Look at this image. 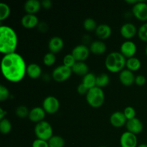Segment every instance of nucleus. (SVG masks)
Wrapping results in <instances>:
<instances>
[{
    "mask_svg": "<svg viewBox=\"0 0 147 147\" xmlns=\"http://www.w3.org/2000/svg\"><path fill=\"white\" fill-rule=\"evenodd\" d=\"M137 147H147L146 144H142L139 145Z\"/></svg>",
    "mask_w": 147,
    "mask_h": 147,
    "instance_id": "44",
    "label": "nucleus"
},
{
    "mask_svg": "<svg viewBox=\"0 0 147 147\" xmlns=\"http://www.w3.org/2000/svg\"><path fill=\"white\" fill-rule=\"evenodd\" d=\"M141 66H142V63L137 57H132L126 60V67H127L128 70H131V71H137L140 69Z\"/></svg>",
    "mask_w": 147,
    "mask_h": 147,
    "instance_id": "24",
    "label": "nucleus"
},
{
    "mask_svg": "<svg viewBox=\"0 0 147 147\" xmlns=\"http://www.w3.org/2000/svg\"><path fill=\"white\" fill-rule=\"evenodd\" d=\"M9 97V91L8 88L3 85L0 86V100L4 101L8 99Z\"/></svg>",
    "mask_w": 147,
    "mask_h": 147,
    "instance_id": "36",
    "label": "nucleus"
},
{
    "mask_svg": "<svg viewBox=\"0 0 147 147\" xmlns=\"http://www.w3.org/2000/svg\"><path fill=\"white\" fill-rule=\"evenodd\" d=\"M26 63L22 56L17 53L5 55L1 63L3 76L11 83L21 81L27 74Z\"/></svg>",
    "mask_w": 147,
    "mask_h": 147,
    "instance_id": "1",
    "label": "nucleus"
},
{
    "mask_svg": "<svg viewBox=\"0 0 147 147\" xmlns=\"http://www.w3.org/2000/svg\"><path fill=\"white\" fill-rule=\"evenodd\" d=\"M132 13L137 20L140 21L147 20V4L144 1H139V2L132 7Z\"/></svg>",
    "mask_w": 147,
    "mask_h": 147,
    "instance_id": "8",
    "label": "nucleus"
},
{
    "mask_svg": "<svg viewBox=\"0 0 147 147\" xmlns=\"http://www.w3.org/2000/svg\"><path fill=\"white\" fill-rule=\"evenodd\" d=\"M90 51L95 55H102L106 53V45L101 40H95L90 45Z\"/></svg>",
    "mask_w": 147,
    "mask_h": 147,
    "instance_id": "21",
    "label": "nucleus"
},
{
    "mask_svg": "<svg viewBox=\"0 0 147 147\" xmlns=\"http://www.w3.org/2000/svg\"><path fill=\"white\" fill-rule=\"evenodd\" d=\"M30 111L28 108L25 106H20L16 108L15 109V114L17 117L24 119V118L28 117Z\"/></svg>",
    "mask_w": 147,
    "mask_h": 147,
    "instance_id": "31",
    "label": "nucleus"
},
{
    "mask_svg": "<svg viewBox=\"0 0 147 147\" xmlns=\"http://www.w3.org/2000/svg\"><path fill=\"white\" fill-rule=\"evenodd\" d=\"M97 23L93 18H87L83 22V27L87 31H93L97 28Z\"/></svg>",
    "mask_w": 147,
    "mask_h": 147,
    "instance_id": "30",
    "label": "nucleus"
},
{
    "mask_svg": "<svg viewBox=\"0 0 147 147\" xmlns=\"http://www.w3.org/2000/svg\"><path fill=\"white\" fill-rule=\"evenodd\" d=\"M135 78L133 72L128 69H123L119 73V80L125 86H131L135 83Z\"/></svg>",
    "mask_w": 147,
    "mask_h": 147,
    "instance_id": "17",
    "label": "nucleus"
},
{
    "mask_svg": "<svg viewBox=\"0 0 147 147\" xmlns=\"http://www.w3.org/2000/svg\"><path fill=\"white\" fill-rule=\"evenodd\" d=\"M127 119L125 117L123 112L116 111L110 116L111 124L115 128H121L126 125Z\"/></svg>",
    "mask_w": 147,
    "mask_h": 147,
    "instance_id": "14",
    "label": "nucleus"
},
{
    "mask_svg": "<svg viewBox=\"0 0 147 147\" xmlns=\"http://www.w3.org/2000/svg\"><path fill=\"white\" fill-rule=\"evenodd\" d=\"M90 49L85 45H78L72 50L71 54L76 61L84 62L90 55Z\"/></svg>",
    "mask_w": 147,
    "mask_h": 147,
    "instance_id": "9",
    "label": "nucleus"
},
{
    "mask_svg": "<svg viewBox=\"0 0 147 147\" xmlns=\"http://www.w3.org/2000/svg\"><path fill=\"white\" fill-rule=\"evenodd\" d=\"M99 147H107V146H99Z\"/></svg>",
    "mask_w": 147,
    "mask_h": 147,
    "instance_id": "46",
    "label": "nucleus"
},
{
    "mask_svg": "<svg viewBox=\"0 0 147 147\" xmlns=\"http://www.w3.org/2000/svg\"><path fill=\"white\" fill-rule=\"evenodd\" d=\"M126 58L120 52H111L105 60L106 69L111 73H120L126 66Z\"/></svg>",
    "mask_w": 147,
    "mask_h": 147,
    "instance_id": "3",
    "label": "nucleus"
},
{
    "mask_svg": "<svg viewBox=\"0 0 147 147\" xmlns=\"http://www.w3.org/2000/svg\"><path fill=\"white\" fill-rule=\"evenodd\" d=\"M120 32L122 37L126 39H131L134 37L138 32L137 28L132 23H125L121 27Z\"/></svg>",
    "mask_w": 147,
    "mask_h": 147,
    "instance_id": "16",
    "label": "nucleus"
},
{
    "mask_svg": "<svg viewBox=\"0 0 147 147\" xmlns=\"http://www.w3.org/2000/svg\"><path fill=\"white\" fill-rule=\"evenodd\" d=\"M146 79L145 76H142V75H139V76H136L135 78V83L139 86H142L146 83Z\"/></svg>",
    "mask_w": 147,
    "mask_h": 147,
    "instance_id": "38",
    "label": "nucleus"
},
{
    "mask_svg": "<svg viewBox=\"0 0 147 147\" xmlns=\"http://www.w3.org/2000/svg\"><path fill=\"white\" fill-rule=\"evenodd\" d=\"M47 142L49 147H64L65 144L64 139L60 136H53Z\"/></svg>",
    "mask_w": 147,
    "mask_h": 147,
    "instance_id": "27",
    "label": "nucleus"
},
{
    "mask_svg": "<svg viewBox=\"0 0 147 147\" xmlns=\"http://www.w3.org/2000/svg\"><path fill=\"white\" fill-rule=\"evenodd\" d=\"M126 2L128 3V4H131L134 6L136 3L139 2V1L138 0H126Z\"/></svg>",
    "mask_w": 147,
    "mask_h": 147,
    "instance_id": "43",
    "label": "nucleus"
},
{
    "mask_svg": "<svg viewBox=\"0 0 147 147\" xmlns=\"http://www.w3.org/2000/svg\"><path fill=\"white\" fill-rule=\"evenodd\" d=\"M76 62L77 61H76V60L72 54H67L63 57V65L66 67H70V68H72L73 67V65L76 64Z\"/></svg>",
    "mask_w": 147,
    "mask_h": 147,
    "instance_id": "33",
    "label": "nucleus"
},
{
    "mask_svg": "<svg viewBox=\"0 0 147 147\" xmlns=\"http://www.w3.org/2000/svg\"><path fill=\"white\" fill-rule=\"evenodd\" d=\"M110 83V77L106 73H101L96 76V87L100 88L106 87Z\"/></svg>",
    "mask_w": 147,
    "mask_h": 147,
    "instance_id": "26",
    "label": "nucleus"
},
{
    "mask_svg": "<svg viewBox=\"0 0 147 147\" xmlns=\"http://www.w3.org/2000/svg\"><path fill=\"white\" fill-rule=\"evenodd\" d=\"M72 71L75 74L80 76H85L88 73V66L85 62L77 61L72 67Z\"/></svg>",
    "mask_w": 147,
    "mask_h": 147,
    "instance_id": "23",
    "label": "nucleus"
},
{
    "mask_svg": "<svg viewBox=\"0 0 147 147\" xmlns=\"http://www.w3.org/2000/svg\"><path fill=\"white\" fill-rule=\"evenodd\" d=\"M32 147H49L47 141L42 140L40 139H36L33 141L32 144Z\"/></svg>",
    "mask_w": 147,
    "mask_h": 147,
    "instance_id": "37",
    "label": "nucleus"
},
{
    "mask_svg": "<svg viewBox=\"0 0 147 147\" xmlns=\"http://www.w3.org/2000/svg\"><path fill=\"white\" fill-rule=\"evenodd\" d=\"M46 112L43 109L42 107H34L32 108L30 111L28 118L32 122L34 123H39V122L44 121L45 117Z\"/></svg>",
    "mask_w": 147,
    "mask_h": 147,
    "instance_id": "13",
    "label": "nucleus"
},
{
    "mask_svg": "<svg viewBox=\"0 0 147 147\" xmlns=\"http://www.w3.org/2000/svg\"><path fill=\"white\" fill-rule=\"evenodd\" d=\"M7 112L6 111H4L2 108H1V109H0V120H2V119H5L4 116L7 115Z\"/></svg>",
    "mask_w": 147,
    "mask_h": 147,
    "instance_id": "42",
    "label": "nucleus"
},
{
    "mask_svg": "<svg viewBox=\"0 0 147 147\" xmlns=\"http://www.w3.org/2000/svg\"><path fill=\"white\" fill-rule=\"evenodd\" d=\"M82 83L87 88L88 90L96 86V76L93 73H88L83 76Z\"/></svg>",
    "mask_w": 147,
    "mask_h": 147,
    "instance_id": "25",
    "label": "nucleus"
},
{
    "mask_svg": "<svg viewBox=\"0 0 147 147\" xmlns=\"http://www.w3.org/2000/svg\"><path fill=\"white\" fill-rule=\"evenodd\" d=\"M96 36L100 40L108 39L112 33L111 27L107 24H100L98 25L97 28L95 30Z\"/></svg>",
    "mask_w": 147,
    "mask_h": 147,
    "instance_id": "19",
    "label": "nucleus"
},
{
    "mask_svg": "<svg viewBox=\"0 0 147 147\" xmlns=\"http://www.w3.org/2000/svg\"><path fill=\"white\" fill-rule=\"evenodd\" d=\"M123 113L127 120H130V119H133L136 118V111L131 106H128V107L125 108Z\"/></svg>",
    "mask_w": 147,
    "mask_h": 147,
    "instance_id": "35",
    "label": "nucleus"
},
{
    "mask_svg": "<svg viewBox=\"0 0 147 147\" xmlns=\"http://www.w3.org/2000/svg\"><path fill=\"white\" fill-rule=\"evenodd\" d=\"M38 30L41 32H46L47 30H48V26L44 22H39L38 25Z\"/></svg>",
    "mask_w": 147,
    "mask_h": 147,
    "instance_id": "41",
    "label": "nucleus"
},
{
    "mask_svg": "<svg viewBox=\"0 0 147 147\" xmlns=\"http://www.w3.org/2000/svg\"><path fill=\"white\" fill-rule=\"evenodd\" d=\"M34 131L37 139L42 140L48 141L53 136V127L50 123L46 121H42L36 123Z\"/></svg>",
    "mask_w": 147,
    "mask_h": 147,
    "instance_id": "5",
    "label": "nucleus"
},
{
    "mask_svg": "<svg viewBox=\"0 0 147 147\" xmlns=\"http://www.w3.org/2000/svg\"><path fill=\"white\" fill-rule=\"evenodd\" d=\"M18 45V37L14 29L9 26H0V52L2 54L16 53Z\"/></svg>",
    "mask_w": 147,
    "mask_h": 147,
    "instance_id": "2",
    "label": "nucleus"
},
{
    "mask_svg": "<svg viewBox=\"0 0 147 147\" xmlns=\"http://www.w3.org/2000/svg\"><path fill=\"white\" fill-rule=\"evenodd\" d=\"M63 47H64V42L61 37L55 36L49 40L48 48L50 53L54 54L58 53L63 50Z\"/></svg>",
    "mask_w": 147,
    "mask_h": 147,
    "instance_id": "15",
    "label": "nucleus"
},
{
    "mask_svg": "<svg viewBox=\"0 0 147 147\" xmlns=\"http://www.w3.org/2000/svg\"><path fill=\"white\" fill-rule=\"evenodd\" d=\"M27 74L32 79H37L42 75V68L37 63H30L27 67Z\"/></svg>",
    "mask_w": 147,
    "mask_h": 147,
    "instance_id": "22",
    "label": "nucleus"
},
{
    "mask_svg": "<svg viewBox=\"0 0 147 147\" xmlns=\"http://www.w3.org/2000/svg\"><path fill=\"white\" fill-rule=\"evenodd\" d=\"M41 5L45 9H50L53 6V2L50 0H43L41 2Z\"/></svg>",
    "mask_w": 147,
    "mask_h": 147,
    "instance_id": "40",
    "label": "nucleus"
},
{
    "mask_svg": "<svg viewBox=\"0 0 147 147\" xmlns=\"http://www.w3.org/2000/svg\"><path fill=\"white\" fill-rule=\"evenodd\" d=\"M11 9L8 4L6 3H0V21L6 20L10 15Z\"/></svg>",
    "mask_w": 147,
    "mask_h": 147,
    "instance_id": "29",
    "label": "nucleus"
},
{
    "mask_svg": "<svg viewBox=\"0 0 147 147\" xmlns=\"http://www.w3.org/2000/svg\"><path fill=\"white\" fill-rule=\"evenodd\" d=\"M21 24L25 28L32 29L38 25L39 20L35 14H26L22 17Z\"/></svg>",
    "mask_w": 147,
    "mask_h": 147,
    "instance_id": "18",
    "label": "nucleus"
},
{
    "mask_svg": "<svg viewBox=\"0 0 147 147\" xmlns=\"http://www.w3.org/2000/svg\"><path fill=\"white\" fill-rule=\"evenodd\" d=\"M56 62L55 54L53 53H47L43 57V63L47 66H52Z\"/></svg>",
    "mask_w": 147,
    "mask_h": 147,
    "instance_id": "32",
    "label": "nucleus"
},
{
    "mask_svg": "<svg viewBox=\"0 0 147 147\" xmlns=\"http://www.w3.org/2000/svg\"><path fill=\"white\" fill-rule=\"evenodd\" d=\"M42 108L47 113L54 114L60 109V102L55 96H47L42 102Z\"/></svg>",
    "mask_w": 147,
    "mask_h": 147,
    "instance_id": "7",
    "label": "nucleus"
},
{
    "mask_svg": "<svg viewBox=\"0 0 147 147\" xmlns=\"http://www.w3.org/2000/svg\"><path fill=\"white\" fill-rule=\"evenodd\" d=\"M88 89L82 83H80L77 88L78 93L80 95H86L88 92Z\"/></svg>",
    "mask_w": 147,
    "mask_h": 147,
    "instance_id": "39",
    "label": "nucleus"
},
{
    "mask_svg": "<svg viewBox=\"0 0 147 147\" xmlns=\"http://www.w3.org/2000/svg\"><path fill=\"white\" fill-rule=\"evenodd\" d=\"M138 36L144 42H147V22L142 24L138 30Z\"/></svg>",
    "mask_w": 147,
    "mask_h": 147,
    "instance_id": "34",
    "label": "nucleus"
},
{
    "mask_svg": "<svg viewBox=\"0 0 147 147\" xmlns=\"http://www.w3.org/2000/svg\"><path fill=\"white\" fill-rule=\"evenodd\" d=\"M72 73H73V71L71 68L66 67L64 65H62L57 66L53 70L52 78L55 81L62 83L70 78Z\"/></svg>",
    "mask_w": 147,
    "mask_h": 147,
    "instance_id": "6",
    "label": "nucleus"
},
{
    "mask_svg": "<svg viewBox=\"0 0 147 147\" xmlns=\"http://www.w3.org/2000/svg\"><path fill=\"white\" fill-rule=\"evenodd\" d=\"M145 53H146V56H147V46H146V50H145Z\"/></svg>",
    "mask_w": 147,
    "mask_h": 147,
    "instance_id": "45",
    "label": "nucleus"
},
{
    "mask_svg": "<svg viewBox=\"0 0 147 147\" xmlns=\"http://www.w3.org/2000/svg\"><path fill=\"white\" fill-rule=\"evenodd\" d=\"M120 50V53L126 58L128 59L134 57V55L136 54V50H137V47L134 42L131 41V40H126L121 44Z\"/></svg>",
    "mask_w": 147,
    "mask_h": 147,
    "instance_id": "11",
    "label": "nucleus"
},
{
    "mask_svg": "<svg viewBox=\"0 0 147 147\" xmlns=\"http://www.w3.org/2000/svg\"><path fill=\"white\" fill-rule=\"evenodd\" d=\"M41 7V2L38 0H27L24 5L27 14H35L40 9Z\"/></svg>",
    "mask_w": 147,
    "mask_h": 147,
    "instance_id": "20",
    "label": "nucleus"
},
{
    "mask_svg": "<svg viewBox=\"0 0 147 147\" xmlns=\"http://www.w3.org/2000/svg\"><path fill=\"white\" fill-rule=\"evenodd\" d=\"M126 128L127 131L131 132L135 135L140 134L144 129V124L140 119L134 118L133 119L127 120L126 123Z\"/></svg>",
    "mask_w": 147,
    "mask_h": 147,
    "instance_id": "12",
    "label": "nucleus"
},
{
    "mask_svg": "<svg viewBox=\"0 0 147 147\" xmlns=\"http://www.w3.org/2000/svg\"><path fill=\"white\" fill-rule=\"evenodd\" d=\"M120 144L121 147H137L138 139L136 135L129 131L124 132L121 136Z\"/></svg>",
    "mask_w": 147,
    "mask_h": 147,
    "instance_id": "10",
    "label": "nucleus"
},
{
    "mask_svg": "<svg viewBox=\"0 0 147 147\" xmlns=\"http://www.w3.org/2000/svg\"><path fill=\"white\" fill-rule=\"evenodd\" d=\"M12 129L11 123L7 119H4L0 121V131L2 134H8Z\"/></svg>",
    "mask_w": 147,
    "mask_h": 147,
    "instance_id": "28",
    "label": "nucleus"
},
{
    "mask_svg": "<svg viewBox=\"0 0 147 147\" xmlns=\"http://www.w3.org/2000/svg\"><path fill=\"white\" fill-rule=\"evenodd\" d=\"M86 100L91 107H100L105 100V94L103 89L96 86L90 89L86 94Z\"/></svg>",
    "mask_w": 147,
    "mask_h": 147,
    "instance_id": "4",
    "label": "nucleus"
}]
</instances>
